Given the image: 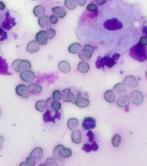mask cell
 Wrapping results in <instances>:
<instances>
[{"mask_svg": "<svg viewBox=\"0 0 147 166\" xmlns=\"http://www.w3.org/2000/svg\"><path fill=\"white\" fill-rule=\"evenodd\" d=\"M129 55L135 60L143 62L147 59V48L138 43L130 49Z\"/></svg>", "mask_w": 147, "mask_h": 166, "instance_id": "cell-1", "label": "cell"}, {"mask_svg": "<svg viewBox=\"0 0 147 166\" xmlns=\"http://www.w3.org/2000/svg\"><path fill=\"white\" fill-rule=\"evenodd\" d=\"M2 21V27L7 31H9L17 24L15 18L11 15L9 11L4 13Z\"/></svg>", "mask_w": 147, "mask_h": 166, "instance_id": "cell-2", "label": "cell"}, {"mask_svg": "<svg viewBox=\"0 0 147 166\" xmlns=\"http://www.w3.org/2000/svg\"><path fill=\"white\" fill-rule=\"evenodd\" d=\"M61 117V113L58 110H47L43 115V121L46 123L52 122L55 123L57 119L60 120Z\"/></svg>", "mask_w": 147, "mask_h": 166, "instance_id": "cell-3", "label": "cell"}, {"mask_svg": "<svg viewBox=\"0 0 147 166\" xmlns=\"http://www.w3.org/2000/svg\"><path fill=\"white\" fill-rule=\"evenodd\" d=\"M12 67L14 71L17 72H21L26 70H29L31 68L30 62L27 60L16 59L13 62Z\"/></svg>", "mask_w": 147, "mask_h": 166, "instance_id": "cell-4", "label": "cell"}, {"mask_svg": "<svg viewBox=\"0 0 147 166\" xmlns=\"http://www.w3.org/2000/svg\"><path fill=\"white\" fill-rule=\"evenodd\" d=\"M105 29L110 31H116L123 28V24L117 19L114 18L106 20L103 24Z\"/></svg>", "mask_w": 147, "mask_h": 166, "instance_id": "cell-5", "label": "cell"}, {"mask_svg": "<svg viewBox=\"0 0 147 166\" xmlns=\"http://www.w3.org/2000/svg\"><path fill=\"white\" fill-rule=\"evenodd\" d=\"M94 52L93 47L90 45H85L83 49L79 53V58L83 61H88L92 57Z\"/></svg>", "mask_w": 147, "mask_h": 166, "instance_id": "cell-6", "label": "cell"}, {"mask_svg": "<svg viewBox=\"0 0 147 166\" xmlns=\"http://www.w3.org/2000/svg\"><path fill=\"white\" fill-rule=\"evenodd\" d=\"M96 126V119L91 117H86L83 120L82 123V127L85 130H89L94 129Z\"/></svg>", "mask_w": 147, "mask_h": 166, "instance_id": "cell-7", "label": "cell"}, {"mask_svg": "<svg viewBox=\"0 0 147 166\" xmlns=\"http://www.w3.org/2000/svg\"><path fill=\"white\" fill-rule=\"evenodd\" d=\"M16 94L23 98H27L29 97V90L28 87L24 84H19L16 87Z\"/></svg>", "mask_w": 147, "mask_h": 166, "instance_id": "cell-8", "label": "cell"}, {"mask_svg": "<svg viewBox=\"0 0 147 166\" xmlns=\"http://www.w3.org/2000/svg\"><path fill=\"white\" fill-rule=\"evenodd\" d=\"M0 74L4 75H12V73L9 71V66L5 59L0 56Z\"/></svg>", "mask_w": 147, "mask_h": 166, "instance_id": "cell-9", "label": "cell"}, {"mask_svg": "<svg viewBox=\"0 0 147 166\" xmlns=\"http://www.w3.org/2000/svg\"><path fill=\"white\" fill-rule=\"evenodd\" d=\"M20 77L23 81L27 82H31L35 79V75L32 71L26 70L21 72Z\"/></svg>", "mask_w": 147, "mask_h": 166, "instance_id": "cell-10", "label": "cell"}, {"mask_svg": "<svg viewBox=\"0 0 147 166\" xmlns=\"http://www.w3.org/2000/svg\"><path fill=\"white\" fill-rule=\"evenodd\" d=\"M75 104L78 107L81 108H85L88 107L90 104V101L88 99L83 98L81 93L78 91L77 98L75 99Z\"/></svg>", "mask_w": 147, "mask_h": 166, "instance_id": "cell-11", "label": "cell"}, {"mask_svg": "<svg viewBox=\"0 0 147 166\" xmlns=\"http://www.w3.org/2000/svg\"><path fill=\"white\" fill-rule=\"evenodd\" d=\"M36 42L40 45H45L47 44L48 39V36L46 31L41 30L36 34Z\"/></svg>", "mask_w": 147, "mask_h": 166, "instance_id": "cell-12", "label": "cell"}, {"mask_svg": "<svg viewBox=\"0 0 147 166\" xmlns=\"http://www.w3.org/2000/svg\"><path fill=\"white\" fill-rule=\"evenodd\" d=\"M131 100L135 105H139L143 102V96L141 92L139 91H134L131 94Z\"/></svg>", "mask_w": 147, "mask_h": 166, "instance_id": "cell-13", "label": "cell"}, {"mask_svg": "<svg viewBox=\"0 0 147 166\" xmlns=\"http://www.w3.org/2000/svg\"><path fill=\"white\" fill-rule=\"evenodd\" d=\"M61 98L66 102H70L74 98V95L69 88H66L63 90L61 93Z\"/></svg>", "mask_w": 147, "mask_h": 166, "instance_id": "cell-14", "label": "cell"}, {"mask_svg": "<svg viewBox=\"0 0 147 166\" xmlns=\"http://www.w3.org/2000/svg\"><path fill=\"white\" fill-rule=\"evenodd\" d=\"M130 103V98L127 95H123L119 97L117 100V104L120 107H124L129 106Z\"/></svg>", "mask_w": 147, "mask_h": 166, "instance_id": "cell-15", "label": "cell"}, {"mask_svg": "<svg viewBox=\"0 0 147 166\" xmlns=\"http://www.w3.org/2000/svg\"><path fill=\"white\" fill-rule=\"evenodd\" d=\"M43 155V149L40 148H36L30 153V157L34 159L35 161H38L42 158Z\"/></svg>", "mask_w": 147, "mask_h": 166, "instance_id": "cell-16", "label": "cell"}, {"mask_svg": "<svg viewBox=\"0 0 147 166\" xmlns=\"http://www.w3.org/2000/svg\"><path fill=\"white\" fill-rule=\"evenodd\" d=\"M38 23L40 26L43 29H49L51 27L49 17L47 16H44L39 18Z\"/></svg>", "mask_w": 147, "mask_h": 166, "instance_id": "cell-17", "label": "cell"}, {"mask_svg": "<svg viewBox=\"0 0 147 166\" xmlns=\"http://www.w3.org/2000/svg\"><path fill=\"white\" fill-rule=\"evenodd\" d=\"M26 50L29 53H37L40 50V45L36 41H31L27 45Z\"/></svg>", "mask_w": 147, "mask_h": 166, "instance_id": "cell-18", "label": "cell"}, {"mask_svg": "<svg viewBox=\"0 0 147 166\" xmlns=\"http://www.w3.org/2000/svg\"><path fill=\"white\" fill-rule=\"evenodd\" d=\"M124 83L130 87H136L138 85L137 80L133 76H129L125 77Z\"/></svg>", "mask_w": 147, "mask_h": 166, "instance_id": "cell-19", "label": "cell"}, {"mask_svg": "<svg viewBox=\"0 0 147 166\" xmlns=\"http://www.w3.org/2000/svg\"><path fill=\"white\" fill-rule=\"evenodd\" d=\"M52 11L60 18H63L66 15V11L65 8L62 7H55L52 8Z\"/></svg>", "mask_w": 147, "mask_h": 166, "instance_id": "cell-20", "label": "cell"}, {"mask_svg": "<svg viewBox=\"0 0 147 166\" xmlns=\"http://www.w3.org/2000/svg\"><path fill=\"white\" fill-rule=\"evenodd\" d=\"M72 140L75 144H79L82 141V133L80 130H75L72 134Z\"/></svg>", "mask_w": 147, "mask_h": 166, "instance_id": "cell-21", "label": "cell"}, {"mask_svg": "<svg viewBox=\"0 0 147 166\" xmlns=\"http://www.w3.org/2000/svg\"><path fill=\"white\" fill-rule=\"evenodd\" d=\"M113 91L117 95H121L126 91V87L125 85L122 83H119L113 87Z\"/></svg>", "mask_w": 147, "mask_h": 166, "instance_id": "cell-22", "label": "cell"}, {"mask_svg": "<svg viewBox=\"0 0 147 166\" xmlns=\"http://www.w3.org/2000/svg\"><path fill=\"white\" fill-rule=\"evenodd\" d=\"M58 68L62 72L67 73L70 71V66L69 64L67 62L63 61L59 63L58 65Z\"/></svg>", "mask_w": 147, "mask_h": 166, "instance_id": "cell-23", "label": "cell"}, {"mask_svg": "<svg viewBox=\"0 0 147 166\" xmlns=\"http://www.w3.org/2000/svg\"><path fill=\"white\" fill-rule=\"evenodd\" d=\"M64 148L63 145H61V144H59V145H57L54 149V157L56 159L57 161L59 162H61L63 161V158L60 155V151L61 150L62 148Z\"/></svg>", "mask_w": 147, "mask_h": 166, "instance_id": "cell-24", "label": "cell"}, {"mask_svg": "<svg viewBox=\"0 0 147 166\" xmlns=\"http://www.w3.org/2000/svg\"><path fill=\"white\" fill-rule=\"evenodd\" d=\"M28 90L30 93H40L42 90V87L34 83H31L28 86Z\"/></svg>", "mask_w": 147, "mask_h": 166, "instance_id": "cell-25", "label": "cell"}, {"mask_svg": "<svg viewBox=\"0 0 147 166\" xmlns=\"http://www.w3.org/2000/svg\"><path fill=\"white\" fill-rule=\"evenodd\" d=\"M104 98L106 101L109 103H113L115 101V94L112 90H107L104 94Z\"/></svg>", "mask_w": 147, "mask_h": 166, "instance_id": "cell-26", "label": "cell"}, {"mask_svg": "<svg viewBox=\"0 0 147 166\" xmlns=\"http://www.w3.org/2000/svg\"><path fill=\"white\" fill-rule=\"evenodd\" d=\"M103 59L104 65L108 68H112L116 64V62L114 60H113L112 58L108 56H105L103 57Z\"/></svg>", "mask_w": 147, "mask_h": 166, "instance_id": "cell-27", "label": "cell"}, {"mask_svg": "<svg viewBox=\"0 0 147 166\" xmlns=\"http://www.w3.org/2000/svg\"><path fill=\"white\" fill-rule=\"evenodd\" d=\"M67 126L70 130H75L79 126L78 120L75 118L70 119L67 122Z\"/></svg>", "mask_w": 147, "mask_h": 166, "instance_id": "cell-28", "label": "cell"}, {"mask_svg": "<svg viewBox=\"0 0 147 166\" xmlns=\"http://www.w3.org/2000/svg\"><path fill=\"white\" fill-rule=\"evenodd\" d=\"M82 47L81 44L75 43L70 45L68 48V51L71 53L75 54L79 53L81 50Z\"/></svg>", "mask_w": 147, "mask_h": 166, "instance_id": "cell-29", "label": "cell"}, {"mask_svg": "<svg viewBox=\"0 0 147 166\" xmlns=\"http://www.w3.org/2000/svg\"><path fill=\"white\" fill-rule=\"evenodd\" d=\"M78 68L79 71L82 73H87L90 69V65L85 62H82L79 63L78 65Z\"/></svg>", "mask_w": 147, "mask_h": 166, "instance_id": "cell-30", "label": "cell"}, {"mask_svg": "<svg viewBox=\"0 0 147 166\" xmlns=\"http://www.w3.org/2000/svg\"><path fill=\"white\" fill-rule=\"evenodd\" d=\"M36 108L39 111L43 112L47 110L46 101H37L36 104Z\"/></svg>", "mask_w": 147, "mask_h": 166, "instance_id": "cell-31", "label": "cell"}, {"mask_svg": "<svg viewBox=\"0 0 147 166\" xmlns=\"http://www.w3.org/2000/svg\"><path fill=\"white\" fill-rule=\"evenodd\" d=\"M33 14L37 17H40L45 14V8L41 5L36 6L33 11Z\"/></svg>", "mask_w": 147, "mask_h": 166, "instance_id": "cell-32", "label": "cell"}, {"mask_svg": "<svg viewBox=\"0 0 147 166\" xmlns=\"http://www.w3.org/2000/svg\"><path fill=\"white\" fill-rule=\"evenodd\" d=\"M60 155L63 158H69L72 155V151L69 148H63L60 151Z\"/></svg>", "mask_w": 147, "mask_h": 166, "instance_id": "cell-33", "label": "cell"}, {"mask_svg": "<svg viewBox=\"0 0 147 166\" xmlns=\"http://www.w3.org/2000/svg\"><path fill=\"white\" fill-rule=\"evenodd\" d=\"M65 5L68 9H74L76 7V4L75 0H65L64 2Z\"/></svg>", "mask_w": 147, "mask_h": 166, "instance_id": "cell-34", "label": "cell"}, {"mask_svg": "<svg viewBox=\"0 0 147 166\" xmlns=\"http://www.w3.org/2000/svg\"><path fill=\"white\" fill-rule=\"evenodd\" d=\"M96 66L97 68L98 69H100L101 68H104L105 65L103 57H101V56L98 57L96 61Z\"/></svg>", "mask_w": 147, "mask_h": 166, "instance_id": "cell-35", "label": "cell"}, {"mask_svg": "<svg viewBox=\"0 0 147 166\" xmlns=\"http://www.w3.org/2000/svg\"><path fill=\"white\" fill-rule=\"evenodd\" d=\"M61 104L58 101H54L51 104L49 110H58L61 108Z\"/></svg>", "mask_w": 147, "mask_h": 166, "instance_id": "cell-36", "label": "cell"}, {"mask_svg": "<svg viewBox=\"0 0 147 166\" xmlns=\"http://www.w3.org/2000/svg\"><path fill=\"white\" fill-rule=\"evenodd\" d=\"M121 141V137L119 134H115L112 138V143L114 147H118Z\"/></svg>", "mask_w": 147, "mask_h": 166, "instance_id": "cell-37", "label": "cell"}, {"mask_svg": "<svg viewBox=\"0 0 147 166\" xmlns=\"http://www.w3.org/2000/svg\"><path fill=\"white\" fill-rule=\"evenodd\" d=\"M7 32L4 31L2 28H0V43L7 40Z\"/></svg>", "mask_w": 147, "mask_h": 166, "instance_id": "cell-38", "label": "cell"}, {"mask_svg": "<svg viewBox=\"0 0 147 166\" xmlns=\"http://www.w3.org/2000/svg\"><path fill=\"white\" fill-rule=\"evenodd\" d=\"M54 100L59 101L61 98V93L60 90H56L54 91L52 94Z\"/></svg>", "mask_w": 147, "mask_h": 166, "instance_id": "cell-39", "label": "cell"}, {"mask_svg": "<svg viewBox=\"0 0 147 166\" xmlns=\"http://www.w3.org/2000/svg\"><path fill=\"white\" fill-rule=\"evenodd\" d=\"M45 165L56 166H57V164L53 158H49L46 160Z\"/></svg>", "mask_w": 147, "mask_h": 166, "instance_id": "cell-40", "label": "cell"}, {"mask_svg": "<svg viewBox=\"0 0 147 166\" xmlns=\"http://www.w3.org/2000/svg\"><path fill=\"white\" fill-rule=\"evenodd\" d=\"M47 36H48V39H52L53 38L56 34V31L54 29H48L46 31Z\"/></svg>", "mask_w": 147, "mask_h": 166, "instance_id": "cell-41", "label": "cell"}, {"mask_svg": "<svg viewBox=\"0 0 147 166\" xmlns=\"http://www.w3.org/2000/svg\"><path fill=\"white\" fill-rule=\"evenodd\" d=\"M87 137L89 138V142L92 143L93 141H95V134L93 133V132L91 130H89L87 132V134H86Z\"/></svg>", "mask_w": 147, "mask_h": 166, "instance_id": "cell-42", "label": "cell"}, {"mask_svg": "<svg viewBox=\"0 0 147 166\" xmlns=\"http://www.w3.org/2000/svg\"><path fill=\"white\" fill-rule=\"evenodd\" d=\"M97 6L96 5L93 3H91L88 5L86 7V9L89 11L92 12L96 11L97 10Z\"/></svg>", "mask_w": 147, "mask_h": 166, "instance_id": "cell-43", "label": "cell"}, {"mask_svg": "<svg viewBox=\"0 0 147 166\" xmlns=\"http://www.w3.org/2000/svg\"><path fill=\"white\" fill-rule=\"evenodd\" d=\"M82 150L85 151L86 153H90L92 151L91 148V145L88 143L84 144L83 147L82 148Z\"/></svg>", "mask_w": 147, "mask_h": 166, "instance_id": "cell-44", "label": "cell"}, {"mask_svg": "<svg viewBox=\"0 0 147 166\" xmlns=\"http://www.w3.org/2000/svg\"><path fill=\"white\" fill-rule=\"evenodd\" d=\"M35 160L31 157L26 158V164L27 166H34L35 165Z\"/></svg>", "mask_w": 147, "mask_h": 166, "instance_id": "cell-45", "label": "cell"}, {"mask_svg": "<svg viewBox=\"0 0 147 166\" xmlns=\"http://www.w3.org/2000/svg\"><path fill=\"white\" fill-rule=\"evenodd\" d=\"M139 44L143 47H146L147 45V39L146 36H142L140 38Z\"/></svg>", "mask_w": 147, "mask_h": 166, "instance_id": "cell-46", "label": "cell"}, {"mask_svg": "<svg viewBox=\"0 0 147 166\" xmlns=\"http://www.w3.org/2000/svg\"><path fill=\"white\" fill-rule=\"evenodd\" d=\"M91 148L92 151L93 152H96L99 149V145L97 144L96 141H94L92 142L91 145Z\"/></svg>", "mask_w": 147, "mask_h": 166, "instance_id": "cell-47", "label": "cell"}, {"mask_svg": "<svg viewBox=\"0 0 147 166\" xmlns=\"http://www.w3.org/2000/svg\"><path fill=\"white\" fill-rule=\"evenodd\" d=\"M58 18L55 15L51 16L49 18V21L52 24H55L58 22Z\"/></svg>", "mask_w": 147, "mask_h": 166, "instance_id": "cell-48", "label": "cell"}, {"mask_svg": "<svg viewBox=\"0 0 147 166\" xmlns=\"http://www.w3.org/2000/svg\"><path fill=\"white\" fill-rule=\"evenodd\" d=\"M79 5L84 6L86 4V0H76Z\"/></svg>", "mask_w": 147, "mask_h": 166, "instance_id": "cell-49", "label": "cell"}, {"mask_svg": "<svg viewBox=\"0 0 147 166\" xmlns=\"http://www.w3.org/2000/svg\"><path fill=\"white\" fill-rule=\"evenodd\" d=\"M105 0H96V2L98 5H102L105 2Z\"/></svg>", "mask_w": 147, "mask_h": 166, "instance_id": "cell-50", "label": "cell"}, {"mask_svg": "<svg viewBox=\"0 0 147 166\" xmlns=\"http://www.w3.org/2000/svg\"><path fill=\"white\" fill-rule=\"evenodd\" d=\"M120 55L119 53L114 54V55L112 56V59L114 60H117L119 59V57H120Z\"/></svg>", "mask_w": 147, "mask_h": 166, "instance_id": "cell-51", "label": "cell"}, {"mask_svg": "<svg viewBox=\"0 0 147 166\" xmlns=\"http://www.w3.org/2000/svg\"><path fill=\"white\" fill-rule=\"evenodd\" d=\"M5 8V5L1 1H0V10L3 11Z\"/></svg>", "mask_w": 147, "mask_h": 166, "instance_id": "cell-52", "label": "cell"}, {"mask_svg": "<svg viewBox=\"0 0 147 166\" xmlns=\"http://www.w3.org/2000/svg\"><path fill=\"white\" fill-rule=\"evenodd\" d=\"M4 138L2 136L0 135V146H1L4 144Z\"/></svg>", "mask_w": 147, "mask_h": 166, "instance_id": "cell-53", "label": "cell"}, {"mask_svg": "<svg viewBox=\"0 0 147 166\" xmlns=\"http://www.w3.org/2000/svg\"><path fill=\"white\" fill-rule=\"evenodd\" d=\"M19 166H27V164H26V163L25 162H22L19 164Z\"/></svg>", "mask_w": 147, "mask_h": 166, "instance_id": "cell-54", "label": "cell"}, {"mask_svg": "<svg viewBox=\"0 0 147 166\" xmlns=\"http://www.w3.org/2000/svg\"><path fill=\"white\" fill-rule=\"evenodd\" d=\"M1 109H0V116H1Z\"/></svg>", "mask_w": 147, "mask_h": 166, "instance_id": "cell-55", "label": "cell"}, {"mask_svg": "<svg viewBox=\"0 0 147 166\" xmlns=\"http://www.w3.org/2000/svg\"><path fill=\"white\" fill-rule=\"evenodd\" d=\"M33 1H35V0H33Z\"/></svg>", "mask_w": 147, "mask_h": 166, "instance_id": "cell-56", "label": "cell"}]
</instances>
